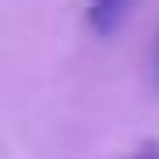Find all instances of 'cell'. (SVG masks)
<instances>
[{
	"instance_id": "cell-1",
	"label": "cell",
	"mask_w": 159,
	"mask_h": 159,
	"mask_svg": "<svg viewBox=\"0 0 159 159\" xmlns=\"http://www.w3.org/2000/svg\"><path fill=\"white\" fill-rule=\"evenodd\" d=\"M131 11V0H89V29L99 39H110Z\"/></svg>"
},
{
	"instance_id": "cell-2",
	"label": "cell",
	"mask_w": 159,
	"mask_h": 159,
	"mask_svg": "<svg viewBox=\"0 0 159 159\" xmlns=\"http://www.w3.org/2000/svg\"><path fill=\"white\" fill-rule=\"evenodd\" d=\"M152 85L159 89V29H156V43H152Z\"/></svg>"
}]
</instances>
